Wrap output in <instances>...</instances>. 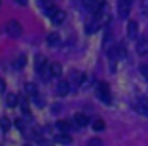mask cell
<instances>
[{"label":"cell","mask_w":148,"mask_h":146,"mask_svg":"<svg viewBox=\"0 0 148 146\" xmlns=\"http://www.w3.org/2000/svg\"><path fill=\"white\" fill-rule=\"evenodd\" d=\"M105 23H108V15H106L105 10H99V12L93 13V17L87 21L86 32H87V34H93V32H97V30H99L101 27L105 25Z\"/></svg>","instance_id":"obj_1"},{"label":"cell","mask_w":148,"mask_h":146,"mask_svg":"<svg viewBox=\"0 0 148 146\" xmlns=\"http://www.w3.org/2000/svg\"><path fill=\"white\" fill-rule=\"evenodd\" d=\"M95 93H97V97H99V101H103L105 104H110V103H112V95H110V89H108V86H106V84H97Z\"/></svg>","instance_id":"obj_2"},{"label":"cell","mask_w":148,"mask_h":146,"mask_svg":"<svg viewBox=\"0 0 148 146\" xmlns=\"http://www.w3.org/2000/svg\"><path fill=\"white\" fill-rule=\"evenodd\" d=\"M46 13H48V17L53 21V25H61V23L65 21V12H63V10H59V8H55V6H51V8L48 6Z\"/></svg>","instance_id":"obj_3"},{"label":"cell","mask_w":148,"mask_h":146,"mask_svg":"<svg viewBox=\"0 0 148 146\" xmlns=\"http://www.w3.org/2000/svg\"><path fill=\"white\" fill-rule=\"evenodd\" d=\"M23 32V27L21 23L17 21V19H12V21H8V25H6V34L12 36V38H19Z\"/></svg>","instance_id":"obj_4"},{"label":"cell","mask_w":148,"mask_h":146,"mask_svg":"<svg viewBox=\"0 0 148 146\" xmlns=\"http://www.w3.org/2000/svg\"><path fill=\"white\" fill-rule=\"evenodd\" d=\"M82 6L87 10L89 13H97L99 10H103L105 0H82Z\"/></svg>","instance_id":"obj_5"},{"label":"cell","mask_w":148,"mask_h":146,"mask_svg":"<svg viewBox=\"0 0 148 146\" xmlns=\"http://www.w3.org/2000/svg\"><path fill=\"white\" fill-rule=\"evenodd\" d=\"M131 4H133V0H118V15L122 19H125L129 15Z\"/></svg>","instance_id":"obj_6"},{"label":"cell","mask_w":148,"mask_h":146,"mask_svg":"<svg viewBox=\"0 0 148 146\" xmlns=\"http://www.w3.org/2000/svg\"><path fill=\"white\" fill-rule=\"evenodd\" d=\"M135 110L139 112L140 116H146L148 118V99H144V97L137 99L135 101Z\"/></svg>","instance_id":"obj_7"},{"label":"cell","mask_w":148,"mask_h":146,"mask_svg":"<svg viewBox=\"0 0 148 146\" xmlns=\"http://www.w3.org/2000/svg\"><path fill=\"white\" fill-rule=\"evenodd\" d=\"M84 78H86V76H84L82 72H78V70H74V72L70 74V80H69V82H70V86H72V89H78V87L82 86V84H84Z\"/></svg>","instance_id":"obj_8"},{"label":"cell","mask_w":148,"mask_h":146,"mask_svg":"<svg viewBox=\"0 0 148 146\" xmlns=\"http://www.w3.org/2000/svg\"><path fill=\"white\" fill-rule=\"evenodd\" d=\"M137 53L139 55H146L148 53V36H140L137 40Z\"/></svg>","instance_id":"obj_9"},{"label":"cell","mask_w":148,"mask_h":146,"mask_svg":"<svg viewBox=\"0 0 148 146\" xmlns=\"http://www.w3.org/2000/svg\"><path fill=\"white\" fill-rule=\"evenodd\" d=\"M70 89H72V86H70L69 80H65V82H59V84H57V95H61V97H63V95H66Z\"/></svg>","instance_id":"obj_10"},{"label":"cell","mask_w":148,"mask_h":146,"mask_svg":"<svg viewBox=\"0 0 148 146\" xmlns=\"http://www.w3.org/2000/svg\"><path fill=\"white\" fill-rule=\"evenodd\" d=\"M55 127L59 129V133H69V131H72V123L66 120H59L55 123Z\"/></svg>","instance_id":"obj_11"},{"label":"cell","mask_w":148,"mask_h":146,"mask_svg":"<svg viewBox=\"0 0 148 146\" xmlns=\"http://www.w3.org/2000/svg\"><path fill=\"white\" fill-rule=\"evenodd\" d=\"M137 34H139V25H137V21H129L127 23V36H129V38H137Z\"/></svg>","instance_id":"obj_12"},{"label":"cell","mask_w":148,"mask_h":146,"mask_svg":"<svg viewBox=\"0 0 148 146\" xmlns=\"http://www.w3.org/2000/svg\"><path fill=\"white\" fill-rule=\"evenodd\" d=\"M72 123L76 125V127H84V125H87V116H84V114H76V116L72 118Z\"/></svg>","instance_id":"obj_13"},{"label":"cell","mask_w":148,"mask_h":146,"mask_svg":"<svg viewBox=\"0 0 148 146\" xmlns=\"http://www.w3.org/2000/svg\"><path fill=\"white\" fill-rule=\"evenodd\" d=\"M49 72H51V76H61L63 74V66H61V63H51L49 64Z\"/></svg>","instance_id":"obj_14"},{"label":"cell","mask_w":148,"mask_h":146,"mask_svg":"<svg viewBox=\"0 0 148 146\" xmlns=\"http://www.w3.org/2000/svg\"><path fill=\"white\" fill-rule=\"evenodd\" d=\"M57 142H61V144H70L72 138H70L69 133H59V135H57Z\"/></svg>","instance_id":"obj_15"},{"label":"cell","mask_w":148,"mask_h":146,"mask_svg":"<svg viewBox=\"0 0 148 146\" xmlns=\"http://www.w3.org/2000/svg\"><path fill=\"white\" fill-rule=\"evenodd\" d=\"M57 42H59V34H57V32H51V34H48V44H49V46H55Z\"/></svg>","instance_id":"obj_16"},{"label":"cell","mask_w":148,"mask_h":146,"mask_svg":"<svg viewBox=\"0 0 148 146\" xmlns=\"http://www.w3.org/2000/svg\"><path fill=\"white\" fill-rule=\"evenodd\" d=\"M25 55H21V57H17V59H15V61H13V66H15V69H21V66H23V64H25Z\"/></svg>","instance_id":"obj_17"},{"label":"cell","mask_w":148,"mask_h":146,"mask_svg":"<svg viewBox=\"0 0 148 146\" xmlns=\"http://www.w3.org/2000/svg\"><path fill=\"white\" fill-rule=\"evenodd\" d=\"M19 104H21V108H23V114H25V118H29V116H31V110H29V104H27V101H19Z\"/></svg>","instance_id":"obj_18"},{"label":"cell","mask_w":148,"mask_h":146,"mask_svg":"<svg viewBox=\"0 0 148 146\" xmlns=\"http://www.w3.org/2000/svg\"><path fill=\"white\" fill-rule=\"evenodd\" d=\"M93 129H95V131H103V129H105V121L103 120H95L93 121Z\"/></svg>","instance_id":"obj_19"},{"label":"cell","mask_w":148,"mask_h":146,"mask_svg":"<svg viewBox=\"0 0 148 146\" xmlns=\"http://www.w3.org/2000/svg\"><path fill=\"white\" fill-rule=\"evenodd\" d=\"M15 104H17V95L10 93L8 95V106H15Z\"/></svg>","instance_id":"obj_20"},{"label":"cell","mask_w":148,"mask_h":146,"mask_svg":"<svg viewBox=\"0 0 148 146\" xmlns=\"http://www.w3.org/2000/svg\"><path fill=\"white\" fill-rule=\"evenodd\" d=\"M25 89H27V93H29V95H32V97L36 95V86H34V84H27V86H25Z\"/></svg>","instance_id":"obj_21"},{"label":"cell","mask_w":148,"mask_h":146,"mask_svg":"<svg viewBox=\"0 0 148 146\" xmlns=\"http://www.w3.org/2000/svg\"><path fill=\"white\" fill-rule=\"evenodd\" d=\"M87 146H103V141L101 138H91V141L87 142Z\"/></svg>","instance_id":"obj_22"},{"label":"cell","mask_w":148,"mask_h":146,"mask_svg":"<svg viewBox=\"0 0 148 146\" xmlns=\"http://www.w3.org/2000/svg\"><path fill=\"white\" fill-rule=\"evenodd\" d=\"M140 74L148 80V64H140Z\"/></svg>","instance_id":"obj_23"},{"label":"cell","mask_w":148,"mask_h":146,"mask_svg":"<svg viewBox=\"0 0 148 146\" xmlns=\"http://www.w3.org/2000/svg\"><path fill=\"white\" fill-rule=\"evenodd\" d=\"M0 127L4 129V131H8V129H10V120H6V118H4V120L0 121Z\"/></svg>","instance_id":"obj_24"},{"label":"cell","mask_w":148,"mask_h":146,"mask_svg":"<svg viewBox=\"0 0 148 146\" xmlns=\"http://www.w3.org/2000/svg\"><path fill=\"white\" fill-rule=\"evenodd\" d=\"M6 89V84H4V80H0V91H4Z\"/></svg>","instance_id":"obj_25"},{"label":"cell","mask_w":148,"mask_h":146,"mask_svg":"<svg viewBox=\"0 0 148 146\" xmlns=\"http://www.w3.org/2000/svg\"><path fill=\"white\" fill-rule=\"evenodd\" d=\"M17 4H21V6H27V0H15Z\"/></svg>","instance_id":"obj_26"},{"label":"cell","mask_w":148,"mask_h":146,"mask_svg":"<svg viewBox=\"0 0 148 146\" xmlns=\"http://www.w3.org/2000/svg\"><path fill=\"white\" fill-rule=\"evenodd\" d=\"M144 8H146V12H148V0H146V2H144Z\"/></svg>","instance_id":"obj_27"},{"label":"cell","mask_w":148,"mask_h":146,"mask_svg":"<svg viewBox=\"0 0 148 146\" xmlns=\"http://www.w3.org/2000/svg\"><path fill=\"white\" fill-rule=\"evenodd\" d=\"M25 146H32V144H25Z\"/></svg>","instance_id":"obj_28"},{"label":"cell","mask_w":148,"mask_h":146,"mask_svg":"<svg viewBox=\"0 0 148 146\" xmlns=\"http://www.w3.org/2000/svg\"><path fill=\"white\" fill-rule=\"evenodd\" d=\"M40 2H44V0H40Z\"/></svg>","instance_id":"obj_29"}]
</instances>
